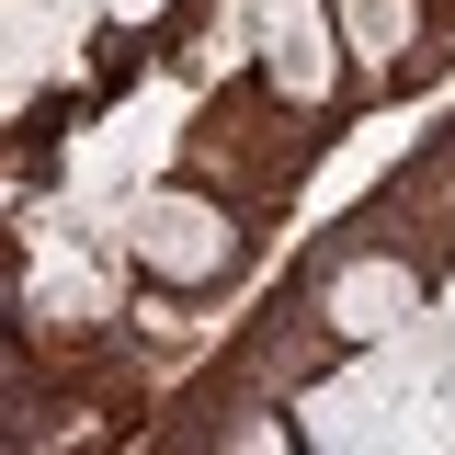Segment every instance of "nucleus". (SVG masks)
I'll return each mask as SVG.
<instances>
[{
  "instance_id": "1",
  "label": "nucleus",
  "mask_w": 455,
  "mask_h": 455,
  "mask_svg": "<svg viewBox=\"0 0 455 455\" xmlns=\"http://www.w3.org/2000/svg\"><path fill=\"white\" fill-rule=\"evenodd\" d=\"M262 217H274V205H251V194H228V182L171 160L160 182L125 194L114 251H125V274L148 284L160 307H205V296H228V284L262 262Z\"/></svg>"
},
{
  "instance_id": "2",
  "label": "nucleus",
  "mask_w": 455,
  "mask_h": 455,
  "mask_svg": "<svg viewBox=\"0 0 455 455\" xmlns=\"http://www.w3.org/2000/svg\"><path fill=\"white\" fill-rule=\"evenodd\" d=\"M251 68H262V92H274V103H296L307 125H331V137L376 103V92H364V68H353V46H341V23H331V0H284V23L251 46Z\"/></svg>"
},
{
  "instance_id": "3",
  "label": "nucleus",
  "mask_w": 455,
  "mask_h": 455,
  "mask_svg": "<svg viewBox=\"0 0 455 455\" xmlns=\"http://www.w3.org/2000/svg\"><path fill=\"white\" fill-rule=\"evenodd\" d=\"M331 23H341V46H353V68H364L376 103L455 68V12L444 0H331Z\"/></svg>"
},
{
  "instance_id": "4",
  "label": "nucleus",
  "mask_w": 455,
  "mask_h": 455,
  "mask_svg": "<svg viewBox=\"0 0 455 455\" xmlns=\"http://www.w3.org/2000/svg\"><path fill=\"white\" fill-rule=\"evenodd\" d=\"M205 23V0H103V35H114V57L137 46V57H160L171 35H194Z\"/></svg>"
}]
</instances>
